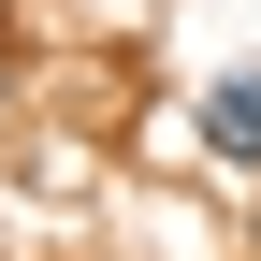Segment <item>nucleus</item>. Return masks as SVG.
<instances>
[{
  "label": "nucleus",
  "mask_w": 261,
  "mask_h": 261,
  "mask_svg": "<svg viewBox=\"0 0 261 261\" xmlns=\"http://www.w3.org/2000/svg\"><path fill=\"white\" fill-rule=\"evenodd\" d=\"M203 145H218V160H261V58L203 87Z\"/></svg>",
  "instance_id": "1"
}]
</instances>
